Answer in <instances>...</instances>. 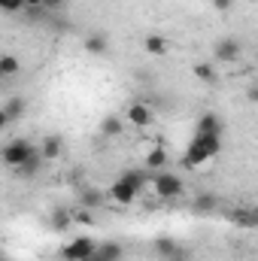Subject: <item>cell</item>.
<instances>
[{
	"label": "cell",
	"instance_id": "obj_9",
	"mask_svg": "<svg viewBox=\"0 0 258 261\" xmlns=\"http://www.w3.org/2000/svg\"><path fill=\"white\" fill-rule=\"evenodd\" d=\"M24 116V100L21 97H9L0 110V125H9V122H18Z\"/></svg>",
	"mask_w": 258,
	"mask_h": 261
},
{
	"label": "cell",
	"instance_id": "obj_26",
	"mask_svg": "<svg viewBox=\"0 0 258 261\" xmlns=\"http://www.w3.org/2000/svg\"><path fill=\"white\" fill-rule=\"evenodd\" d=\"M164 261H192V255H189L186 249H176V252H173L170 258H164Z\"/></svg>",
	"mask_w": 258,
	"mask_h": 261
},
{
	"label": "cell",
	"instance_id": "obj_28",
	"mask_svg": "<svg viewBox=\"0 0 258 261\" xmlns=\"http://www.w3.org/2000/svg\"><path fill=\"white\" fill-rule=\"evenodd\" d=\"M24 9H46V0H24Z\"/></svg>",
	"mask_w": 258,
	"mask_h": 261
},
{
	"label": "cell",
	"instance_id": "obj_13",
	"mask_svg": "<svg viewBox=\"0 0 258 261\" xmlns=\"http://www.w3.org/2000/svg\"><path fill=\"white\" fill-rule=\"evenodd\" d=\"M40 152H43V158H46V161H55V158H61V155H64V140H61L58 134H49V137L43 140Z\"/></svg>",
	"mask_w": 258,
	"mask_h": 261
},
{
	"label": "cell",
	"instance_id": "obj_20",
	"mask_svg": "<svg viewBox=\"0 0 258 261\" xmlns=\"http://www.w3.org/2000/svg\"><path fill=\"white\" fill-rule=\"evenodd\" d=\"M100 203H104V192H97V189H85L79 195V206H85V210H94Z\"/></svg>",
	"mask_w": 258,
	"mask_h": 261
},
{
	"label": "cell",
	"instance_id": "obj_29",
	"mask_svg": "<svg viewBox=\"0 0 258 261\" xmlns=\"http://www.w3.org/2000/svg\"><path fill=\"white\" fill-rule=\"evenodd\" d=\"M67 0H46V9L52 12V9H58V6H64Z\"/></svg>",
	"mask_w": 258,
	"mask_h": 261
},
{
	"label": "cell",
	"instance_id": "obj_16",
	"mask_svg": "<svg viewBox=\"0 0 258 261\" xmlns=\"http://www.w3.org/2000/svg\"><path fill=\"white\" fill-rule=\"evenodd\" d=\"M128 122H122L119 116H107L104 122H100V137H107V140H113V137H119L122 128H125Z\"/></svg>",
	"mask_w": 258,
	"mask_h": 261
},
{
	"label": "cell",
	"instance_id": "obj_17",
	"mask_svg": "<svg viewBox=\"0 0 258 261\" xmlns=\"http://www.w3.org/2000/svg\"><path fill=\"white\" fill-rule=\"evenodd\" d=\"M43 161H46V158H43V152H37V155L28 161V164H21V167H18V176H21V179H34V176L40 173Z\"/></svg>",
	"mask_w": 258,
	"mask_h": 261
},
{
	"label": "cell",
	"instance_id": "obj_10",
	"mask_svg": "<svg viewBox=\"0 0 258 261\" xmlns=\"http://www.w3.org/2000/svg\"><path fill=\"white\" fill-rule=\"evenodd\" d=\"M122 246L119 243H113V240H107V243H97V249H94V255L88 261H122Z\"/></svg>",
	"mask_w": 258,
	"mask_h": 261
},
{
	"label": "cell",
	"instance_id": "obj_25",
	"mask_svg": "<svg viewBox=\"0 0 258 261\" xmlns=\"http://www.w3.org/2000/svg\"><path fill=\"white\" fill-rule=\"evenodd\" d=\"M213 6H216L219 12H231V6H234V0H213Z\"/></svg>",
	"mask_w": 258,
	"mask_h": 261
},
{
	"label": "cell",
	"instance_id": "obj_5",
	"mask_svg": "<svg viewBox=\"0 0 258 261\" xmlns=\"http://www.w3.org/2000/svg\"><path fill=\"white\" fill-rule=\"evenodd\" d=\"M94 249H97V243L91 240V237H73L70 243H64V249H61V258L64 261H88L94 255Z\"/></svg>",
	"mask_w": 258,
	"mask_h": 261
},
{
	"label": "cell",
	"instance_id": "obj_4",
	"mask_svg": "<svg viewBox=\"0 0 258 261\" xmlns=\"http://www.w3.org/2000/svg\"><path fill=\"white\" fill-rule=\"evenodd\" d=\"M37 152H40V149H37L34 143H28L24 137H15V140H9V143L3 146V152H0V155H3V164H6V167L18 170V167H21V164H28Z\"/></svg>",
	"mask_w": 258,
	"mask_h": 261
},
{
	"label": "cell",
	"instance_id": "obj_22",
	"mask_svg": "<svg viewBox=\"0 0 258 261\" xmlns=\"http://www.w3.org/2000/svg\"><path fill=\"white\" fill-rule=\"evenodd\" d=\"M18 70H21V64H18V58H15V55H0V76H3V79L15 76Z\"/></svg>",
	"mask_w": 258,
	"mask_h": 261
},
{
	"label": "cell",
	"instance_id": "obj_19",
	"mask_svg": "<svg viewBox=\"0 0 258 261\" xmlns=\"http://www.w3.org/2000/svg\"><path fill=\"white\" fill-rule=\"evenodd\" d=\"M231 222L240 228H255V210H231Z\"/></svg>",
	"mask_w": 258,
	"mask_h": 261
},
{
	"label": "cell",
	"instance_id": "obj_11",
	"mask_svg": "<svg viewBox=\"0 0 258 261\" xmlns=\"http://www.w3.org/2000/svg\"><path fill=\"white\" fill-rule=\"evenodd\" d=\"M143 158H146V170H158V173H161V170L167 167V161H170V155H167L164 146H152Z\"/></svg>",
	"mask_w": 258,
	"mask_h": 261
},
{
	"label": "cell",
	"instance_id": "obj_6",
	"mask_svg": "<svg viewBox=\"0 0 258 261\" xmlns=\"http://www.w3.org/2000/svg\"><path fill=\"white\" fill-rule=\"evenodd\" d=\"M125 122H128L131 128H149L155 122V113H152V107L146 100H134L125 110Z\"/></svg>",
	"mask_w": 258,
	"mask_h": 261
},
{
	"label": "cell",
	"instance_id": "obj_14",
	"mask_svg": "<svg viewBox=\"0 0 258 261\" xmlns=\"http://www.w3.org/2000/svg\"><path fill=\"white\" fill-rule=\"evenodd\" d=\"M73 225H76L73 210H64V206L52 210V216H49V228H52V231H67V228H73Z\"/></svg>",
	"mask_w": 258,
	"mask_h": 261
},
{
	"label": "cell",
	"instance_id": "obj_1",
	"mask_svg": "<svg viewBox=\"0 0 258 261\" xmlns=\"http://www.w3.org/2000/svg\"><path fill=\"white\" fill-rule=\"evenodd\" d=\"M222 152V134H194L192 143L186 146L183 164L186 167H200L207 161H213Z\"/></svg>",
	"mask_w": 258,
	"mask_h": 261
},
{
	"label": "cell",
	"instance_id": "obj_23",
	"mask_svg": "<svg viewBox=\"0 0 258 261\" xmlns=\"http://www.w3.org/2000/svg\"><path fill=\"white\" fill-rule=\"evenodd\" d=\"M194 76H197L200 82H207V85H216V82H219L216 70H213L210 64H194Z\"/></svg>",
	"mask_w": 258,
	"mask_h": 261
},
{
	"label": "cell",
	"instance_id": "obj_12",
	"mask_svg": "<svg viewBox=\"0 0 258 261\" xmlns=\"http://www.w3.org/2000/svg\"><path fill=\"white\" fill-rule=\"evenodd\" d=\"M143 49H146L152 58H164V55L170 52V43H167L164 37H158V34H146V40H143Z\"/></svg>",
	"mask_w": 258,
	"mask_h": 261
},
{
	"label": "cell",
	"instance_id": "obj_7",
	"mask_svg": "<svg viewBox=\"0 0 258 261\" xmlns=\"http://www.w3.org/2000/svg\"><path fill=\"white\" fill-rule=\"evenodd\" d=\"M213 55H216L222 64H234V61L240 58V43H237V40H231V37H225V40H219V43H216Z\"/></svg>",
	"mask_w": 258,
	"mask_h": 261
},
{
	"label": "cell",
	"instance_id": "obj_2",
	"mask_svg": "<svg viewBox=\"0 0 258 261\" xmlns=\"http://www.w3.org/2000/svg\"><path fill=\"white\" fill-rule=\"evenodd\" d=\"M146 186H149V176H146L143 170H125V173L110 186V197H113L116 203L128 206V203L137 200V195H140Z\"/></svg>",
	"mask_w": 258,
	"mask_h": 261
},
{
	"label": "cell",
	"instance_id": "obj_24",
	"mask_svg": "<svg viewBox=\"0 0 258 261\" xmlns=\"http://www.w3.org/2000/svg\"><path fill=\"white\" fill-rule=\"evenodd\" d=\"M73 219H76V222H85V225H91V222H94V216H91V213H85V206H82V210H76V206H73Z\"/></svg>",
	"mask_w": 258,
	"mask_h": 261
},
{
	"label": "cell",
	"instance_id": "obj_3",
	"mask_svg": "<svg viewBox=\"0 0 258 261\" xmlns=\"http://www.w3.org/2000/svg\"><path fill=\"white\" fill-rule=\"evenodd\" d=\"M149 189L158 200H176V197L186 195V182L176 176V173H155L149 176Z\"/></svg>",
	"mask_w": 258,
	"mask_h": 261
},
{
	"label": "cell",
	"instance_id": "obj_21",
	"mask_svg": "<svg viewBox=\"0 0 258 261\" xmlns=\"http://www.w3.org/2000/svg\"><path fill=\"white\" fill-rule=\"evenodd\" d=\"M194 210L197 213H213L216 210V203H219V197L216 195H210V192H203V195H194Z\"/></svg>",
	"mask_w": 258,
	"mask_h": 261
},
{
	"label": "cell",
	"instance_id": "obj_30",
	"mask_svg": "<svg viewBox=\"0 0 258 261\" xmlns=\"http://www.w3.org/2000/svg\"><path fill=\"white\" fill-rule=\"evenodd\" d=\"M255 231H258V210H255Z\"/></svg>",
	"mask_w": 258,
	"mask_h": 261
},
{
	"label": "cell",
	"instance_id": "obj_31",
	"mask_svg": "<svg viewBox=\"0 0 258 261\" xmlns=\"http://www.w3.org/2000/svg\"><path fill=\"white\" fill-rule=\"evenodd\" d=\"M255 64H258V52H255Z\"/></svg>",
	"mask_w": 258,
	"mask_h": 261
},
{
	"label": "cell",
	"instance_id": "obj_18",
	"mask_svg": "<svg viewBox=\"0 0 258 261\" xmlns=\"http://www.w3.org/2000/svg\"><path fill=\"white\" fill-rule=\"evenodd\" d=\"M152 246H155V252H158L161 258H170V255L179 249V246H176V240H173V237H167V234H164V237H155V243H152Z\"/></svg>",
	"mask_w": 258,
	"mask_h": 261
},
{
	"label": "cell",
	"instance_id": "obj_8",
	"mask_svg": "<svg viewBox=\"0 0 258 261\" xmlns=\"http://www.w3.org/2000/svg\"><path fill=\"white\" fill-rule=\"evenodd\" d=\"M85 52L88 55H107L110 52V37H107V31H91V34H85Z\"/></svg>",
	"mask_w": 258,
	"mask_h": 261
},
{
	"label": "cell",
	"instance_id": "obj_15",
	"mask_svg": "<svg viewBox=\"0 0 258 261\" xmlns=\"http://www.w3.org/2000/svg\"><path fill=\"white\" fill-rule=\"evenodd\" d=\"M194 134H222V119L213 113H203L194 125Z\"/></svg>",
	"mask_w": 258,
	"mask_h": 261
},
{
	"label": "cell",
	"instance_id": "obj_27",
	"mask_svg": "<svg viewBox=\"0 0 258 261\" xmlns=\"http://www.w3.org/2000/svg\"><path fill=\"white\" fill-rule=\"evenodd\" d=\"M246 97H249L252 103H258V82H249V88H246Z\"/></svg>",
	"mask_w": 258,
	"mask_h": 261
}]
</instances>
